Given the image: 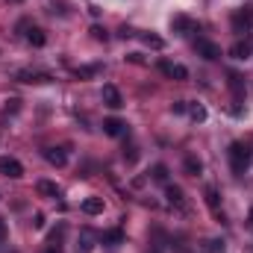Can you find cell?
Masks as SVG:
<instances>
[{"label": "cell", "instance_id": "obj_1", "mask_svg": "<svg viewBox=\"0 0 253 253\" xmlns=\"http://www.w3.org/2000/svg\"><path fill=\"white\" fill-rule=\"evenodd\" d=\"M227 156H230V168H233V174H245V171L251 168V147H248V144L233 141L230 150H227Z\"/></svg>", "mask_w": 253, "mask_h": 253}, {"label": "cell", "instance_id": "obj_2", "mask_svg": "<svg viewBox=\"0 0 253 253\" xmlns=\"http://www.w3.org/2000/svg\"><path fill=\"white\" fill-rule=\"evenodd\" d=\"M0 174L18 180V177H24V165H21L15 156H0Z\"/></svg>", "mask_w": 253, "mask_h": 253}, {"label": "cell", "instance_id": "obj_3", "mask_svg": "<svg viewBox=\"0 0 253 253\" xmlns=\"http://www.w3.org/2000/svg\"><path fill=\"white\" fill-rule=\"evenodd\" d=\"M194 50H197L203 59H209V62H215V59L221 56V47H218L215 42H209V39H197V42H194Z\"/></svg>", "mask_w": 253, "mask_h": 253}, {"label": "cell", "instance_id": "obj_4", "mask_svg": "<svg viewBox=\"0 0 253 253\" xmlns=\"http://www.w3.org/2000/svg\"><path fill=\"white\" fill-rule=\"evenodd\" d=\"M159 71L171 80H189V71L186 65H177V62H159Z\"/></svg>", "mask_w": 253, "mask_h": 253}, {"label": "cell", "instance_id": "obj_5", "mask_svg": "<svg viewBox=\"0 0 253 253\" xmlns=\"http://www.w3.org/2000/svg\"><path fill=\"white\" fill-rule=\"evenodd\" d=\"M103 103H106L109 109H121V106H124V97H121V91H118L115 85H103Z\"/></svg>", "mask_w": 253, "mask_h": 253}, {"label": "cell", "instance_id": "obj_6", "mask_svg": "<svg viewBox=\"0 0 253 253\" xmlns=\"http://www.w3.org/2000/svg\"><path fill=\"white\" fill-rule=\"evenodd\" d=\"M42 153H44V159H47L50 165H56V168H62L65 162H68V150H65V147H44Z\"/></svg>", "mask_w": 253, "mask_h": 253}, {"label": "cell", "instance_id": "obj_7", "mask_svg": "<svg viewBox=\"0 0 253 253\" xmlns=\"http://www.w3.org/2000/svg\"><path fill=\"white\" fill-rule=\"evenodd\" d=\"M103 132L112 135V138H118V135L126 132V124L121 121V118H106V121H103Z\"/></svg>", "mask_w": 253, "mask_h": 253}, {"label": "cell", "instance_id": "obj_8", "mask_svg": "<svg viewBox=\"0 0 253 253\" xmlns=\"http://www.w3.org/2000/svg\"><path fill=\"white\" fill-rule=\"evenodd\" d=\"M165 197H168L171 206L186 209V197H183V189H180V186H168V189H165Z\"/></svg>", "mask_w": 253, "mask_h": 253}, {"label": "cell", "instance_id": "obj_9", "mask_svg": "<svg viewBox=\"0 0 253 253\" xmlns=\"http://www.w3.org/2000/svg\"><path fill=\"white\" fill-rule=\"evenodd\" d=\"M251 53H253L251 42H236V44L230 47V56H233V59H251Z\"/></svg>", "mask_w": 253, "mask_h": 253}, {"label": "cell", "instance_id": "obj_10", "mask_svg": "<svg viewBox=\"0 0 253 253\" xmlns=\"http://www.w3.org/2000/svg\"><path fill=\"white\" fill-rule=\"evenodd\" d=\"M233 27H236V33H248V30L253 27V15L236 12V15H233Z\"/></svg>", "mask_w": 253, "mask_h": 253}, {"label": "cell", "instance_id": "obj_11", "mask_svg": "<svg viewBox=\"0 0 253 253\" xmlns=\"http://www.w3.org/2000/svg\"><path fill=\"white\" fill-rule=\"evenodd\" d=\"M15 80H18V83H47L50 77H47V74H36V71H18Z\"/></svg>", "mask_w": 253, "mask_h": 253}, {"label": "cell", "instance_id": "obj_12", "mask_svg": "<svg viewBox=\"0 0 253 253\" xmlns=\"http://www.w3.org/2000/svg\"><path fill=\"white\" fill-rule=\"evenodd\" d=\"M83 212L85 215H100L103 212V197H85L83 200Z\"/></svg>", "mask_w": 253, "mask_h": 253}, {"label": "cell", "instance_id": "obj_13", "mask_svg": "<svg viewBox=\"0 0 253 253\" xmlns=\"http://www.w3.org/2000/svg\"><path fill=\"white\" fill-rule=\"evenodd\" d=\"M36 191L44 194V197H59V186L50 183V180H39V183H36Z\"/></svg>", "mask_w": 253, "mask_h": 253}, {"label": "cell", "instance_id": "obj_14", "mask_svg": "<svg viewBox=\"0 0 253 253\" xmlns=\"http://www.w3.org/2000/svg\"><path fill=\"white\" fill-rule=\"evenodd\" d=\"M171 30L180 33V36H186V33L191 30V21L186 18V15H174V18H171Z\"/></svg>", "mask_w": 253, "mask_h": 253}, {"label": "cell", "instance_id": "obj_15", "mask_svg": "<svg viewBox=\"0 0 253 253\" xmlns=\"http://www.w3.org/2000/svg\"><path fill=\"white\" fill-rule=\"evenodd\" d=\"M27 42H30L33 47H44V42H47V36H44V30H39V27H33V30L27 33Z\"/></svg>", "mask_w": 253, "mask_h": 253}, {"label": "cell", "instance_id": "obj_16", "mask_svg": "<svg viewBox=\"0 0 253 253\" xmlns=\"http://www.w3.org/2000/svg\"><path fill=\"white\" fill-rule=\"evenodd\" d=\"M124 242V230H109V233H103V245H121Z\"/></svg>", "mask_w": 253, "mask_h": 253}, {"label": "cell", "instance_id": "obj_17", "mask_svg": "<svg viewBox=\"0 0 253 253\" xmlns=\"http://www.w3.org/2000/svg\"><path fill=\"white\" fill-rule=\"evenodd\" d=\"M183 165H186V174H191V177H197V174L203 171V165H200V159H197V156H186V162H183Z\"/></svg>", "mask_w": 253, "mask_h": 253}, {"label": "cell", "instance_id": "obj_18", "mask_svg": "<svg viewBox=\"0 0 253 253\" xmlns=\"http://www.w3.org/2000/svg\"><path fill=\"white\" fill-rule=\"evenodd\" d=\"M150 177H153L156 183H168V165H153Z\"/></svg>", "mask_w": 253, "mask_h": 253}, {"label": "cell", "instance_id": "obj_19", "mask_svg": "<svg viewBox=\"0 0 253 253\" xmlns=\"http://www.w3.org/2000/svg\"><path fill=\"white\" fill-rule=\"evenodd\" d=\"M206 203H209V209H212V212H218V191L212 189V186L206 189Z\"/></svg>", "mask_w": 253, "mask_h": 253}, {"label": "cell", "instance_id": "obj_20", "mask_svg": "<svg viewBox=\"0 0 253 253\" xmlns=\"http://www.w3.org/2000/svg\"><path fill=\"white\" fill-rule=\"evenodd\" d=\"M144 44H150L153 50H162V47H165V42H162L159 36H144Z\"/></svg>", "mask_w": 253, "mask_h": 253}, {"label": "cell", "instance_id": "obj_21", "mask_svg": "<svg viewBox=\"0 0 253 253\" xmlns=\"http://www.w3.org/2000/svg\"><path fill=\"white\" fill-rule=\"evenodd\" d=\"M230 88H233L236 94H242V91H245V85H242V77H239V74H230Z\"/></svg>", "mask_w": 253, "mask_h": 253}, {"label": "cell", "instance_id": "obj_22", "mask_svg": "<svg viewBox=\"0 0 253 253\" xmlns=\"http://www.w3.org/2000/svg\"><path fill=\"white\" fill-rule=\"evenodd\" d=\"M191 118L194 121H206V109L203 106H191Z\"/></svg>", "mask_w": 253, "mask_h": 253}, {"label": "cell", "instance_id": "obj_23", "mask_svg": "<svg viewBox=\"0 0 253 253\" xmlns=\"http://www.w3.org/2000/svg\"><path fill=\"white\" fill-rule=\"evenodd\" d=\"M91 36H94L97 42H106V30H103V27H91Z\"/></svg>", "mask_w": 253, "mask_h": 253}, {"label": "cell", "instance_id": "obj_24", "mask_svg": "<svg viewBox=\"0 0 253 253\" xmlns=\"http://www.w3.org/2000/svg\"><path fill=\"white\" fill-rule=\"evenodd\" d=\"M91 248H94V245H91V233L85 230V233H83V251H91Z\"/></svg>", "mask_w": 253, "mask_h": 253}, {"label": "cell", "instance_id": "obj_25", "mask_svg": "<svg viewBox=\"0 0 253 253\" xmlns=\"http://www.w3.org/2000/svg\"><path fill=\"white\" fill-rule=\"evenodd\" d=\"M91 74H97V68H94V65H91V68H80V71H77V77H91Z\"/></svg>", "mask_w": 253, "mask_h": 253}, {"label": "cell", "instance_id": "obj_26", "mask_svg": "<svg viewBox=\"0 0 253 253\" xmlns=\"http://www.w3.org/2000/svg\"><path fill=\"white\" fill-rule=\"evenodd\" d=\"M33 227H36V230H42V227H44V215H42V212H36V218H33Z\"/></svg>", "mask_w": 253, "mask_h": 253}, {"label": "cell", "instance_id": "obj_27", "mask_svg": "<svg viewBox=\"0 0 253 253\" xmlns=\"http://www.w3.org/2000/svg\"><path fill=\"white\" fill-rule=\"evenodd\" d=\"M174 112H186V100H177L174 103Z\"/></svg>", "mask_w": 253, "mask_h": 253}, {"label": "cell", "instance_id": "obj_28", "mask_svg": "<svg viewBox=\"0 0 253 253\" xmlns=\"http://www.w3.org/2000/svg\"><path fill=\"white\" fill-rule=\"evenodd\" d=\"M3 236H6V221L0 218V242H3Z\"/></svg>", "mask_w": 253, "mask_h": 253}, {"label": "cell", "instance_id": "obj_29", "mask_svg": "<svg viewBox=\"0 0 253 253\" xmlns=\"http://www.w3.org/2000/svg\"><path fill=\"white\" fill-rule=\"evenodd\" d=\"M47 253H59V245H50V248H47Z\"/></svg>", "mask_w": 253, "mask_h": 253}, {"label": "cell", "instance_id": "obj_30", "mask_svg": "<svg viewBox=\"0 0 253 253\" xmlns=\"http://www.w3.org/2000/svg\"><path fill=\"white\" fill-rule=\"evenodd\" d=\"M150 253H162V251H159V248H153V251H150Z\"/></svg>", "mask_w": 253, "mask_h": 253}, {"label": "cell", "instance_id": "obj_31", "mask_svg": "<svg viewBox=\"0 0 253 253\" xmlns=\"http://www.w3.org/2000/svg\"><path fill=\"white\" fill-rule=\"evenodd\" d=\"M251 221H253V212H251Z\"/></svg>", "mask_w": 253, "mask_h": 253}]
</instances>
